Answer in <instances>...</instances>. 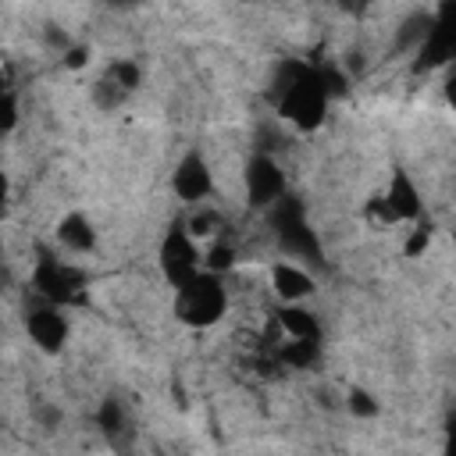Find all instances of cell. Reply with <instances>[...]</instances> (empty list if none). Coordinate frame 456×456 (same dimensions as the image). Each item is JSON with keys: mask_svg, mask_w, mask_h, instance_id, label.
<instances>
[{"mask_svg": "<svg viewBox=\"0 0 456 456\" xmlns=\"http://www.w3.org/2000/svg\"><path fill=\"white\" fill-rule=\"evenodd\" d=\"M271 100H274V110L299 132L321 128V121L328 114V103H331V96L324 89V78H321V68L306 64V61H285L278 68Z\"/></svg>", "mask_w": 456, "mask_h": 456, "instance_id": "cell-1", "label": "cell"}, {"mask_svg": "<svg viewBox=\"0 0 456 456\" xmlns=\"http://www.w3.org/2000/svg\"><path fill=\"white\" fill-rule=\"evenodd\" d=\"M175 317L189 328H214L224 310H228V289L224 278L214 271H200L192 274L185 285L175 289V303H171Z\"/></svg>", "mask_w": 456, "mask_h": 456, "instance_id": "cell-2", "label": "cell"}, {"mask_svg": "<svg viewBox=\"0 0 456 456\" xmlns=\"http://www.w3.org/2000/svg\"><path fill=\"white\" fill-rule=\"evenodd\" d=\"M28 285L39 299L46 303H57V306H82L86 303V271L61 260L57 253L50 249H39L36 253V264H32V274H28Z\"/></svg>", "mask_w": 456, "mask_h": 456, "instance_id": "cell-3", "label": "cell"}, {"mask_svg": "<svg viewBox=\"0 0 456 456\" xmlns=\"http://www.w3.org/2000/svg\"><path fill=\"white\" fill-rule=\"evenodd\" d=\"M157 264H160V274H164V281H167L171 289L185 285L192 274L203 271V249H200V242L185 232L182 221L164 232L160 249H157Z\"/></svg>", "mask_w": 456, "mask_h": 456, "instance_id": "cell-4", "label": "cell"}, {"mask_svg": "<svg viewBox=\"0 0 456 456\" xmlns=\"http://www.w3.org/2000/svg\"><path fill=\"white\" fill-rule=\"evenodd\" d=\"M242 189H246V203H249L253 210H267V207H271V203L289 189L285 171H281V164L274 160V153L256 150V153L246 160Z\"/></svg>", "mask_w": 456, "mask_h": 456, "instance_id": "cell-5", "label": "cell"}, {"mask_svg": "<svg viewBox=\"0 0 456 456\" xmlns=\"http://www.w3.org/2000/svg\"><path fill=\"white\" fill-rule=\"evenodd\" d=\"M171 192L182 203H189V207H200L214 192V175H210V164H207V157L200 150H189L175 164V171H171Z\"/></svg>", "mask_w": 456, "mask_h": 456, "instance_id": "cell-6", "label": "cell"}, {"mask_svg": "<svg viewBox=\"0 0 456 456\" xmlns=\"http://www.w3.org/2000/svg\"><path fill=\"white\" fill-rule=\"evenodd\" d=\"M25 331H28V338H32L43 353H61L64 342H68V335H71V324H68V317H64V306L39 299V306H32V310L25 314Z\"/></svg>", "mask_w": 456, "mask_h": 456, "instance_id": "cell-7", "label": "cell"}, {"mask_svg": "<svg viewBox=\"0 0 456 456\" xmlns=\"http://www.w3.org/2000/svg\"><path fill=\"white\" fill-rule=\"evenodd\" d=\"M381 203H385V210H388L392 224L417 221V217L424 214L420 189H417V182L410 178V171H403V167H395V171H392V178H388V185H385V192H381Z\"/></svg>", "mask_w": 456, "mask_h": 456, "instance_id": "cell-8", "label": "cell"}, {"mask_svg": "<svg viewBox=\"0 0 456 456\" xmlns=\"http://www.w3.org/2000/svg\"><path fill=\"white\" fill-rule=\"evenodd\" d=\"M452 28H449V11H445V4H442V11L435 14V21H431V32L424 36V43L413 50L417 53V71H431V68H442V64H449V57H452Z\"/></svg>", "mask_w": 456, "mask_h": 456, "instance_id": "cell-9", "label": "cell"}, {"mask_svg": "<svg viewBox=\"0 0 456 456\" xmlns=\"http://www.w3.org/2000/svg\"><path fill=\"white\" fill-rule=\"evenodd\" d=\"M271 289L281 303H303L314 292V274L296 260H278L271 267Z\"/></svg>", "mask_w": 456, "mask_h": 456, "instance_id": "cell-10", "label": "cell"}, {"mask_svg": "<svg viewBox=\"0 0 456 456\" xmlns=\"http://www.w3.org/2000/svg\"><path fill=\"white\" fill-rule=\"evenodd\" d=\"M274 328L281 338H317L321 342V321L303 303H281L274 310Z\"/></svg>", "mask_w": 456, "mask_h": 456, "instance_id": "cell-11", "label": "cell"}, {"mask_svg": "<svg viewBox=\"0 0 456 456\" xmlns=\"http://www.w3.org/2000/svg\"><path fill=\"white\" fill-rule=\"evenodd\" d=\"M57 242L68 253H93L96 249V228L82 210H71L57 221Z\"/></svg>", "mask_w": 456, "mask_h": 456, "instance_id": "cell-12", "label": "cell"}, {"mask_svg": "<svg viewBox=\"0 0 456 456\" xmlns=\"http://www.w3.org/2000/svg\"><path fill=\"white\" fill-rule=\"evenodd\" d=\"M274 356H278V367L306 370V367L317 363L321 342H317V338H278V342H274Z\"/></svg>", "mask_w": 456, "mask_h": 456, "instance_id": "cell-13", "label": "cell"}, {"mask_svg": "<svg viewBox=\"0 0 456 456\" xmlns=\"http://www.w3.org/2000/svg\"><path fill=\"white\" fill-rule=\"evenodd\" d=\"M431 21H435L431 11H413V14H406L403 25H399V32H395V50H417V46L424 43V36L431 32Z\"/></svg>", "mask_w": 456, "mask_h": 456, "instance_id": "cell-14", "label": "cell"}, {"mask_svg": "<svg viewBox=\"0 0 456 456\" xmlns=\"http://www.w3.org/2000/svg\"><path fill=\"white\" fill-rule=\"evenodd\" d=\"M182 224H185V232H189L196 242H207V239H214V235L224 228L221 214H217V210H210V207H203V203H200V210H196L189 221H182Z\"/></svg>", "mask_w": 456, "mask_h": 456, "instance_id": "cell-15", "label": "cell"}, {"mask_svg": "<svg viewBox=\"0 0 456 456\" xmlns=\"http://www.w3.org/2000/svg\"><path fill=\"white\" fill-rule=\"evenodd\" d=\"M96 428L114 442L125 428H128V420H125V410H121V403L114 399V395H107L103 403H100V410H96Z\"/></svg>", "mask_w": 456, "mask_h": 456, "instance_id": "cell-16", "label": "cell"}, {"mask_svg": "<svg viewBox=\"0 0 456 456\" xmlns=\"http://www.w3.org/2000/svg\"><path fill=\"white\" fill-rule=\"evenodd\" d=\"M232 264H235V246L228 239H214L210 249L203 253V271L224 274V271H232Z\"/></svg>", "mask_w": 456, "mask_h": 456, "instance_id": "cell-17", "label": "cell"}, {"mask_svg": "<svg viewBox=\"0 0 456 456\" xmlns=\"http://www.w3.org/2000/svg\"><path fill=\"white\" fill-rule=\"evenodd\" d=\"M128 96H132V93H125V89H121L118 82H110L107 75L93 82V103H96L100 110H114V107H121Z\"/></svg>", "mask_w": 456, "mask_h": 456, "instance_id": "cell-18", "label": "cell"}, {"mask_svg": "<svg viewBox=\"0 0 456 456\" xmlns=\"http://www.w3.org/2000/svg\"><path fill=\"white\" fill-rule=\"evenodd\" d=\"M346 410L356 417V420H370V417H378V399L367 392V388H360V385H353L349 392H346Z\"/></svg>", "mask_w": 456, "mask_h": 456, "instance_id": "cell-19", "label": "cell"}, {"mask_svg": "<svg viewBox=\"0 0 456 456\" xmlns=\"http://www.w3.org/2000/svg\"><path fill=\"white\" fill-rule=\"evenodd\" d=\"M107 78H110V82H118L125 93H135V89H139V82H142V71H139V64H135V61H125V57H121V61H114V64L107 68Z\"/></svg>", "mask_w": 456, "mask_h": 456, "instance_id": "cell-20", "label": "cell"}, {"mask_svg": "<svg viewBox=\"0 0 456 456\" xmlns=\"http://www.w3.org/2000/svg\"><path fill=\"white\" fill-rule=\"evenodd\" d=\"M431 246V221H420L417 217V224H413V232H410V239H406V256H420L424 249Z\"/></svg>", "mask_w": 456, "mask_h": 456, "instance_id": "cell-21", "label": "cell"}, {"mask_svg": "<svg viewBox=\"0 0 456 456\" xmlns=\"http://www.w3.org/2000/svg\"><path fill=\"white\" fill-rule=\"evenodd\" d=\"M61 61H64V68L78 71V68H86V64H89V46H68V50L61 53Z\"/></svg>", "mask_w": 456, "mask_h": 456, "instance_id": "cell-22", "label": "cell"}, {"mask_svg": "<svg viewBox=\"0 0 456 456\" xmlns=\"http://www.w3.org/2000/svg\"><path fill=\"white\" fill-rule=\"evenodd\" d=\"M338 11L349 18H363L370 11V0H338Z\"/></svg>", "mask_w": 456, "mask_h": 456, "instance_id": "cell-23", "label": "cell"}, {"mask_svg": "<svg viewBox=\"0 0 456 456\" xmlns=\"http://www.w3.org/2000/svg\"><path fill=\"white\" fill-rule=\"evenodd\" d=\"M7 196H11V182H7V175L0 171V210L7 207Z\"/></svg>", "mask_w": 456, "mask_h": 456, "instance_id": "cell-24", "label": "cell"}]
</instances>
